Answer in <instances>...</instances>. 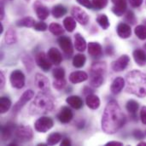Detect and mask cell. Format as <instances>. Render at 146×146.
<instances>
[{"label": "cell", "mask_w": 146, "mask_h": 146, "mask_svg": "<svg viewBox=\"0 0 146 146\" xmlns=\"http://www.w3.org/2000/svg\"><path fill=\"white\" fill-rule=\"evenodd\" d=\"M15 135L22 141H27L32 139L33 133V130L28 126H20L15 130Z\"/></svg>", "instance_id": "30bf717a"}, {"label": "cell", "mask_w": 146, "mask_h": 146, "mask_svg": "<svg viewBox=\"0 0 146 146\" xmlns=\"http://www.w3.org/2000/svg\"><path fill=\"white\" fill-rule=\"evenodd\" d=\"M133 58L134 61L136 62V63L140 66L143 67L146 64V53L145 50H141V49H137L133 51Z\"/></svg>", "instance_id": "ffe728a7"}, {"label": "cell", "mask_w": 146, "mask_h": 146, "mask_svg": "<svg viewBox=\"0 0 146 146\" xmlns=\"http://www.w3.org/2000/svg\"><path fill=\"white\" fill-rule=\"evenodd\" d=\"M127 92L139 98L146 96V74L133 70L127 74Z\"/></svg>", "instance_id": "7a4b0ae2"}, {"label": "cell", "mask_w": 146, "mask_h": 146, "mask_svg": "<svg viewBox=\"0 0 146 146\" xmlns=\"http://www.w3.org/2000/svg\"><path fill=\"white\" fill-rule=\"evenodd\" d=\"M35 11L36 14L38 15V17L40 20H45L48 18L49 15H50V10L47 7L38 3V5L35 6Z\"/></svg>", "instance_id": "484cf974"}, {"label": "cell", "mask_w": 146, "mask_h": 146, "mask_svg": "<svg viewBox=\"0 0 146 146\" xmlns=\"http://www.w3.org/2000/svg\"><path fill=\"white\" fill-rule=\"evenodd\" d=\"M86 105L92 110H97L100 106L99 98L96 95H93V94L87 95L86 99Z\"/></svg>", "instance_id": "603a6c76"}, {"label": "cell", "mask_w": 146, "mask_h": 146, "mask_svg": "<svg viewBox=\"0 0 146 146\" xmlns=\"http://www.w3.org/2000/svg\"><path fill=\"white\" fill-rule=\"evenodd\" d=\"M139 146H146V142H141V143H139Z\"/></svg>", "instance_id": "f5cc1de1"}, {"label": "cell", "mask_w": 146, "mask_h": 146, "mask_svg": "<svg viewBox=\"0 0 146 146\" xmlns=\"http://www.w3.org/2000/svg\"><path fill=\"white\" fill-rule=\"evenodd\" d=\"M52 75L56 80H61L64 79L65 76V71L62 68H56L52 71Z\"/></svg>", "instance_id": "f35d334b"}, {"label": "cell", "mask_w": 146, "mask_h": 146, "mask_svg": "<svg viewBox=\"0 0 146 146\" xmlns=\"http://www.w3.org/2000/svg\"><path fill=\"white\" fill-rule=\"evenodd\" d=\"M66 86V81L64 79H61V80H56L53 82V86L55 89L56 90H62L64 88V86Z\"/></svg>", "instance_id": "b9f144b4"}, {"label": "cell", "mask_w": 146, "mask_h": 146, "mask_svg": "<svg viewBox=\"0 0 146 146\" xmlns=\"http://www.w3.org/2000/svg\"><path fill=\"white\" fill-rule=\"evenodd\" d=\"M144 48H145V50H146V44H145V45H144Z\"/></svg>", "instance_id": "11a10c76"}, {"label": "cell", "mask_w": 146, "mask_h": 146, "mask_svg": "<svg viewBox=\"0 0 146 146\" xmlns=\"http://www.w3.org/2000/svg\"><path fill=\"white\" fill-rule=\"evenodd\" d=\"M117 33L121 38H128L132 35V29L131 27L125 23V22H121L117 26Z\"/></svg>", "instance_id": "e0dca14e"}, {"label": "cell", "mask_w": 146, "mask_h": 146, "mask_svg": "<svg viewBox=\"0 0 146 146\" xmlns=\"http://www.w3.org/2000/svg\"><path fill=\"white\" fill-rule=\"evenodd\" d=\"M18 27H32L35 25V21L32 17H25L19 20L16 22Z\"/></svg>", "instance_id": "1f68e13d"}, {"label": "cell", "mask_w": 146, "mask_h": 146, "mask_svg": "<svg viewBox=\"0 0 146 146\" xmlns=\"http://www.w3.org/2000/svg\"><path fill=\"white\" fill-rule=\"evenodd\" d=\"M4 40L5 43L7 44H13L15 43H16L17 41V37H16V33L14 29L9 28L6 33H5V37H4Z\"/></svg>", "instance_id": "4316f807"}, {"label": "cell", "mask_w": 146, "mask_h": 146, "mask_svg": "<svg viewBox=\"0 0 146 146\" xmlns=\"http://www.w3.org/2000/svg\"><path fill=\"white\" fill-rule=\"evenodd\" d=\"M54 108L53 98L44 92L38 93L29 107L31 115H42L50 112Z\"/></svg>", "instance_id": "3957f363"}, {"label": "cell", "mask_w": 146, "mask_h": 146, "mask_svg": "<svg viewBox=\"0 0 146 146\" xmlns=\"http://www.w3.org/2000/svg\"><path fill=\"white\" fill-rule=\"evenodd\" d=\"M106 53H107L108 55L112 56V55L114 54V48H113L111 45H109V46L106 48Z\"/></svg>", "instance_id": "816d5d0a"}, {"label": "cell", "mask_w": 146, "mask_h": 146, "mask_svg": "<svg viewBox=\"0 0 146 146\" xmlns=\"http://www.w3.org/2000/svg\"><path fill=\"white\" fill-rule=\"evenodd\" d=\"M21 61L24 63V66L27 68V70L31 72L32 69L33 68V65H34L33 60L31 59V57L29 56H27V55H24V56H21Z\"/></svg>", "instance_id": "74e56055"}, {"label": "cell", "mask_w": 146, "mask_h": 146, "mask_svg": "<svg viewBox=\"0 0 146 146\" xmlns=\"http://www.w3.org/2000/svg\"><path fill=\"white\" fill-rule=\"evenodd\" d=\"M88 74L83 71H76L73 72L69 75V81L73 84H78L87 80Z\"/></svg>", "instance_id": "2e32d148"}, {"label": "cell", "mask_w": 146, "mask_h": 146, "mask_svg": "<svg viewBox=\"0 0 146 146\" xmlns=\"http://www.w3.org/2000/svg\"><path fill=\"white\" fill-rule=\"evenodd\" d=\"M133 137H134L136 139H139V140L143 139L145 138V134H144V133H143V132H141L140 130H135V131L133 132Z\"/></svg>", "instance_id": "f6af8a7d"}, {"label": "cell", "mask_w": 146, "mask_h": 146, "mask_svg": "<svg viewBox=\"0 0 146 146\" xmlns=\"http://www.w3.org/2000/svg\"><path fill=\"white\" fill-rule=\"evenodd\" d=\"M86 61V57L85 55L77 54L73 59V65H74V67H75L77 68H80L85 65Z\"/></svg>", "instance_id": "4dcf8cb0"}, {"label": "cell", "mask_w": 146, "mask_h": 146, "mask_svg": "<svg viewBox=\"0 0 146 146\" xmlns=\"http://www.w3.org/2000/svg\"><path fill=\"white\" fill-rule=\"evenodd\" d=\"M35 84L37 87L42 92H48L50 90V81L48 78L41 74H37L35 76Z\"/></svg>", "instance_id": "4fadbf2b"}, {"label": "cell", "mask_w": 146, "mask_h": 146, "mask_svg": "<svg viewBox=\"0 0 146 146\" xmlns=\"http://www.w3.org/2000/svg\"><path fill=\"white\" fill-rule=\"evenodd\" d=\"M135 34L136 36L141 39V40H145L146 39V26H144V25H139L136 27L135 30Z\"/></svg>", "instance_id": "8d00e7d4"}, {"label": "cell", "mask_w": 146, "mask_h": 146, "mask_svg": "<svg viewBox=\"0 0 146 146\" xmlns=\"http://www.w3.org/2000/svg\"><path fill=\"white\" fill-rule=\"evenodd\" d=\"M54 122L50 117L42 116L34 123V128L38 133H46L53 127Z\"/></svg>", "instance_id": "5b68a950"}, {"label": "cell", "mask_w": 146, "mask_h": 146, "mask_svg": "<svg viewBox=\"0 0 146 146\" xmlns=\"http://www.w3.org/2000/svg\"><path fill=\"white\" fill-rule=\"evenodd\" d=\"M66 102L73 109L80 110L83 106V100L78 96H70L66 99Z\"/></svg>", "instance_id": "cb8c5ba5"}, {"label": "cell", "mask_w": 146, "mask_h": 146, "mask_svg": "<svg viewBox=\"0 0 146 146\" xmlns=\"http://www.w3.org/2000/svg\"><path fill=\"white\" fill-rule=\"evenodd\" d=\"M63 25H64L65 29L68 32L72 33L75 29V27H76V21L73 17L68 16V17H66L63 20Z\"/></svg>", "instance_id": "83f0119b"}, {"label": "cell", "mask_w": 146, "mask_h": 146, "mask_svg": "<svg viewBox=\"0 0 146 146\" xmlns=\"http://www.w3.org/2000/svg\"><path fill=\"white\" fill-rule=\"evenodd\" d=\"M139 103L136 102L135 100H129L127 103V105H126V109L130 113V114H133V115H135L136 112L138 111L139 110Z\"/></svg>", "instance_id": "d590c367"}, {"label": "cell", "mask_w": 146, "mask_h": 146, "mask_svg": "<svg viewBox=\"0 0 146 146\" xmlns=\"http://www.w3.org/2000/svg\"><path fill=\"white\" fill-rule=\"evenodd\" d=\"M3 32V25L0 24V33H2Z\"/></svg>", "instance_id": "db71d44e"}, {"label": "cell", "mask_w": 146, "mask_h": 146, "mask_svg": "<svg viewBox=\"0 0 146 146\" xmlns=\"http://www.w3.org/2000/svg\"><path fill=\"white\" fill-rule=\"evenodd\" d=\"M88 53L92 57H100L103 55V48L97 42H90L88 44Z\"/></svg>", "instance_id": "ac0fdd59"}, {"label": "cell", "mask_w": 146, "mask_h": 146, "mask_svg": "<svg viewBox=\"0 0 146 146\" xmlns=\"http://www.w3.org/2000/svg\"><path fill=\"white\" fill-rule=\"evenodd\" d=\"M125 86V80L123 78L121 77H117L115 79V80L113 81L112 85H111V87H110V90H111V92L113 94H118L120 93L123 87Z\"/></svg>", "instance_id": "44dd1931"}, {"label": "cell", "mask_w": 146, "mask_h": 146, "mask_svg": "<svg viewBox=\"0 0 146 146\" xmlns=\"http://www.w3.org/2000/svg\"><path fill=\"white\" fill-rule=\"evenodd\" d=\"M126 123V116L118 103L112 100L108 103L102 118V129L105 133L114 134Z\"/></svg>", "instance_id": "6da1fadb"}, {"label": "cell", "mask_w": 146, "mask_h": 146, "mask_svg": "<svg viewBox=\"0 0 146 146\" xmlns=\"http://www.w3.org/2000/svg\"><path fill=\"white\" fill-rule=\"evenodd\" d=\"M57 42H58L61 49L63 50V52L67 56H71L73 54L74 49H73V44H72L70 38H68L67 36H61L57 39Z\"/></svg>", "instance_id": "7c38bea8"}, {"label": "cell", "mask_w": 146, "mask_h": 146, "mask_svg": "<svg viewBox=\"0 0 146 146\" xmlns=\"http://www.w3.org/2000/svg\"><path fill=\"white\" fill-rule=\"evenodd\" d=\"M33 27H34V29H35L36 31H38V32H44V31L47 30L48 26H47L46 23H44V22H43V21H39V22L35 23V25H34Z\"/></svg>", "instance_id": "7bdbcfd3"}, {"label": "cell", "mask_w": 146, "mask_h": 146, "mask_svg": "<svg viewBox=\"0 0 146 146\" xmlns=\"http://www.w3.org/2000/svg\"><path fill=\"white\" fill-rule=\"evenodd\" d=\"M62 139V135L58 133H53L50 134L47 138V145H54L58 144Z\"/></svg>", "instance_id": "e575fe53"}, {"label": "cell", "mask_w": 146, "mask_h": 146, "mask_svg": "<svg viewBox=\"0 0 146 146\" xmlns=\"http://www.w3.org/2000/svg\"><path fill=\"white\" fill-rule=\"evenodd\" d=\"M49 30L55 36H61L64 33V30L62 27L57 23H51L49 26Z\"/></svg>", "instance_id": "d6a6232c"}, {"label": "cell", "mask_w": 146, "mask_h": 146, "mask_svg": "<svg viewBox=\"0 0 146 146\" xmlns=\"http://www.w3.org/2000/svg\"><path fill=\"white\" fill-rule=\"evenodd\" d=\"M106 68V63L104 62H94L92 65L90 73V85L92 86L99 87L103 85Z\"/></svg>", "instance_id": "277c9868"}, {"label": "cell", "mask_w": 146, "mask_h": 146, "mask_svg": "<svg viewBox=\"0 0 146 146\" xmlns=\"http://www.w3.org/2000/svg\"><path fill=\"white\" fill-rule=\"evenodd\" d=\"M61 145H62V146L71 145V141H70V139H68V138L63 139H62V143H61Z\"/></svg>", "instance_id": "f907efd6"}, {"label": "cell", "mask_w": 146, "mask_h": 146, "mask_svg": "<svg viewBox=\"0 0 146 146\" xmlns=\"http://www.w3.org/2000/svg\"><path fill=\"white\" fill-rule=\"evenodd\" d=\"M140 119H141L143 124L146 125V106H144L141 109V111H140Z\"/></svg>", "instance_id": "7dc6e473"}, {"label": "cell", "mask_w": 146, "mask_h": 146, "mask_svg": "<svg viewBox=\"0 0 146 146\" xmlns=\"http://www.w3.org/2000/svg\"><path fill=\"white\" fill-rule=\"evenodd\" d=\"M129 62L130 57L127 55H123L112 63L111 68L115 72H121L127 68L129 64Z\"/></svg>", "instance_id": "8fae6325"}, {"label": "cell", "mask_w": 146, "mask_h": 146, "mask_svg": "<svg viewBox=\"0 0 146 146\" xmlns=\"http://www.w3.org/2000/svg\"><path fill=\"white\" fill-rule=\"evenodd\" d=\"M4 85H5V77H4L3 73L0 72V87L3 88Z\"/></svg>", "instance_id": "c3c4849f"}, {"label": "cell", "mask_w": 146, "mask_h": 146, "mask_svg": "<svg viewBox=\"0 0 146 146\" xmlns=\"http://www.w3.org/2000/svg\"><path fill=\"white\" fill-rule=\"evenodd\" d=\"M33 96H34L33 91H32V90L26 91L21 95V97L20 98V99L16 102V104H15V106L13 107V113H15H15H18L24 107V105L33 98Z\"/></svg>", "instance_id": "ba28073f"}, {"label": "cell", "mask_w": 146, "mask_h": 146, "mask_svg": "<svg viewBox=\"0 0 146 146\" xmlns=\"http://www.w3.org/2000/svg\"><path fill=\"white\" fill-rule=\"evenodd\" d=\"M128 2L133 8H138L143 3V0H128Z\"/></svg>", "instance_id": "bcb514c9"}, {"label": "cell", "mask_w": 146, "mask_h": 146, "mask_svg": "<svg viewBox=\"0 0 146 146\" xmlns=\"http://www.w3.org/2000/svg\"><path fill=\"white\" fill-rule=\"evenodd\" d=\"M71 13H72L73 17L78 22H80L81 25H86L88 23V21H89V15L81 8H80L78 6H74V7H73Z\"/></svg>", "instance_id": "9c48e42d"}, {"label": "cell", "mask_w": 146, "mask_h": 146, "mask_svg": "<svg viewBox=\"0 0 146 146\" xmlns=\"http://www.w3.org/2000/svg\"><path fill=\"white\" fill-rule=\"evenodd\" d=\"M108 4V0H92L93 8L97 9H102Z\"/></svg>", "instance_id": "ab89813d"}, {"label": "cell", "mask_w": 146, "mask_h": 146, "mask_svg": "<svg viewBox=\"0 0 146 146\" xmlns=\"http://www.w3.org/2000/svg\"><path fill=\"white\" fill-rule=\"evenodd\" d=\"M114 6L112 8L113 13L117 16H121L124 15L127 9V1L126 0H112Z\"/></svg>", "instance_id": "9a60e30c"}, {"label": "cell", "mask_w": 146, "mask_h": 146, "mask_svg": "<svg viewBox=\"0 0 146 146\" xmlns=\"http://www.w3.org/2000/svg\"><path fill=\"white\" fill-rule=\"evenodd\" d=\"M47 56L50 58V62L55 65H59L62 61V54L56 48H50L47 53Z\"/></svg>", "instance_id": "d6986e66"}, {"label": "cell", "mask_w": 146, "mask_h": 146, "mask_svg": "<svg viewBox=\"0 0 146 146\" xmlns=\"http://www.w3.org/2000/svg\"><path fill=\"white\" fill-rule=\"evenodd\" d=\"M15 124L9 122L6 124V126H3L1 127V135H2V139L3 141H6L11 138L13 131L15 130Z\"/></svg>", "instance_id": "7402d4cb"}, {"label": "cell", "mask_w": 146, "mask_h": 146, "mask_svg": "<svg viewBox=\"0 0 146 146\" xmlns=\"http://www.w3.org/2000/svg\"><path fill=\"white\" fill-rule=\"evenodd\" d=\"M35 62L37 65L44 72L49 71L51 68L52 62L44 52H38L35 56Z\"/></svg>", "instance_id": "52a82bcc"}, {"label": "cell", "mask_w": 146, "mask_h": 146, "mask_svg": "<svg viewBox=\"0 0 146 146\" xmlns=\"http://www.w3.org/2000/svg\"><path fill=\"white\" fill-rule=\"evenodd\" d=\"M123 144L121 142H117V141H111L106 144V146H122Z\"/></svg>", "instance_id": "681fc988"}, {"label": "cell", "mask_w": 146, "mask_h": 146, "mask_svg": "<svg viewBox=\"0 0 146 146\" xmlns=\"http://www.w3.org/2000/svg\"><path fill=\"white\" fill-rule=\"evenodd\" d=\"M97 22L99 24V26L106 30L109 28L110 27V21H109V19H108V16L104 14H102V15H99L98 17H97Z\"/></svg>", "instance_id": "836d02e7"}, {"label": "cell", "mask_w": 146, "mask_h": 146, "mask_svg": "<svg viewBox=\"0 0 146 146\" xmlns=\"http://www.w3.org/2000/svg\"><path fill=\"white\" fill-rule=\"evenodd\" d=\"M80 5L86 7V8H88V9H92L93 8V5H92V2H91L90 0H76Z\"/></svg>", "instance_id": "ee69618b"}, {"label": "cell", "mask_w": 146, "mask_h": 146, "mask_svg": "<svg viewBox=\"0 0 146 146\" xmlns=\"http://www.w3.org/2000/svg\"><path fill=\"white\" fill-rule=\"evenodd\" d=\"M86 39L80 34L76 33L74 35V47L79 51H85L86 49Z\"/></svg>", "instance_id": "d4e9b609"}, {"label": "cell", "mask_w": 146, "mask_h": 146, "mask_svg": "<svg viewBox=\"0 0 146 146\" xmlns=\"http://www.w3.org/2000/svg\"><path fill=\"white\" fill-rule=\"evenodd\" d=\"M125 21L132 25L135 24L136 23V17L134 15V13L131 10H128L126 14V16H125Z\"/></svg>", "instance_id": "60d3db41"}, {"label": "cell", "mask_w": 146, "mask_h": 146, "mask_svg": "<svg viewBox=\"0 0 146 146\" xmlns=\"http://www.w3.org/2000/svg\"><path fill=\"white\" fill-rule=\"evenodd\" d=\"M11 86L16 89H21L25 86V75L21 70H14L9 77Z\"/></svg>", "instance_id": "8992f818"}, {"label": "cell", "mask_w": 146, "mask_h": 146, "mask_svg": "<svg viewBox=\"0 0 146 146\" xmlns=\"http://www.w3.org/2000/svg\"><path fill=\"white\" fill-rule=\"evenodd\" d=\"M11 107V101L7 97H2L0 99V112L5 114Z\"/></svg>", "instance_id": "f546056e"}, {"label": "cell", "mask_w": 146, "mask_h": 146, "mask_svg": "<svg viewBox=\"0 0 146 146\" xmlns=\"http://www.w3.org/2000/svg\"><path fill=\"white\" fill-rule=\"evenodd\" d=\"M73 112L72 110L68 108V107H62L59 112V114L57 115V118L60 121V122L63 123V124H67L69 123L71 121V120L73 119Z\"/></svg>", "instance_id": "5bb4252c"}, {"label": "cell", "mask_w": 146, "mask_h": 146, "mask_svg": "<svg viewBox=\"0 0 146 146\" xmlns=\"http://www.w3.org/2000/svg\"><path fill=\"white\" fill-rule=\"evenodd\" d=\"M144 22H145V26H146V20H145V21H144Z\"/></svg>", "instance_id": "9f6ffc18"}, {"label": "cell", "mask_w": 146, "mask_h": 146, "mask_svg": "<svg viewBox=\"0 0 146 146\" xmlns=\"http://www.w3.org/2000/svg\"><path fill=\"white\" fill-rule=\"evenodd\" d=\"M52 15L55 17V18H61L62 17L63 15H66L67 13V9L64 6L61 5V4H58V5H56L53 7L52 9Z\"/></svg>", "instance_id": "f1b7e54d"}]
</instances>
